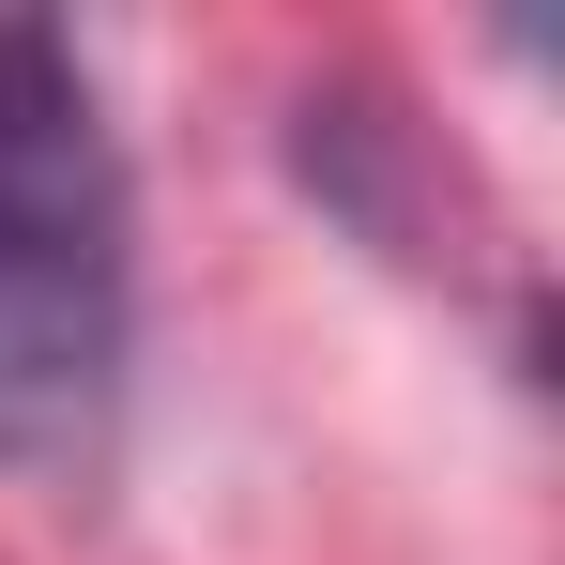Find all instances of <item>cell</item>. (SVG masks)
I'll list each match as a JSON object with an SVG mask.
<instances>
[{"label":"cell","instance_id":"1","mask_svg":"<svg viewBox=\"0 0 565 565\" xmlns=\"http://www.w3.org/2000/svg\"><path fill=\"white\" fill-rule=\"evenodd\" d=\"M138 382V184L62 15H0V473H93Z\"/></svg>","mask_w":565,"mask_h":565}]
</instances>
